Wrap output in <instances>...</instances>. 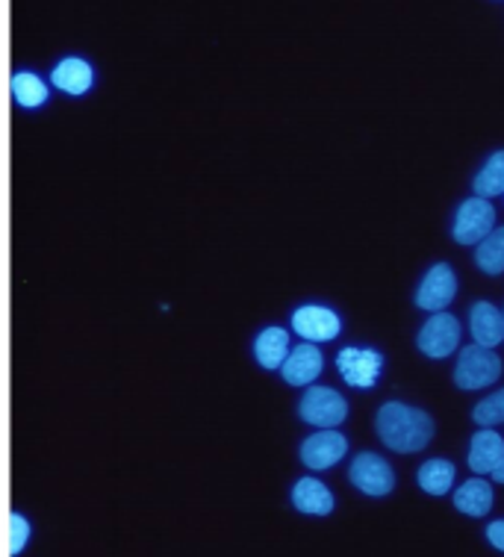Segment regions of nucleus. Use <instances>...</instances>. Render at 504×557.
Returning a JSON list of instances; mask_svg holds the SVG:
<instances>
[{
  "mask_svg": "<svg viewBox=\"0 0 504 557\" xmlns=\"http://www.w3.org/2000/svg\"><path fill=\"white\" fill-rule=\"evenodd\" d=\"M374 428L383 446L398 455H416L434 440V419L419 407L402 405V401H386L374 416Z\"/></svg>",
  "mask_w": 504,
  "mask_h": 557,
  "instance_id": "nucleus-1",
  "label": "nucleus"
},
{
  "mask_svg": "<svg viewBox=\"0 0 504 557\" xmlns=\"http://www.w3.org/2000/svg\"><path fill=\"white\" fill-rule=\"evenodd\" d=\"M502 377V357L495 355L493 348L484 345H466L457 355V366H454V384L475 393V389H484L493 386Z\"/></svg>",
  "mask_w": 504,
  "mask_h": 557,
  "instance_id": "nucleus-2",
  "label": "nucleus"
},
{
  "mask_svg": "<svg viewBox=\"0 0 504 557\" xmlns=\"http://www.w3.org/2000/svg\"><path fill=\"white\" fill-rule=\"evenodd\" d=\"M48 81L57 91H62L65 98H86L95 86H98V69L95 62L86 60L83 53H65L53 62Z\"/></svg>",
  "mask_w": 504,
  "mask_h": 557,
  "instance_id": "nucleus-3",
  "label": "nucleus"
},
{
  "mask_svg": "<svg viewBox=\"0 0 504 557\" xmlns=\"http://www.w3.org/2000/svg\"><path fill=\"white\" fill-rule=\"evenodd\" d=\"M348 416V401H345L331 386H307V393L298 401V419L314 428H336L343 425Z\"/></svg>",
  "mask_w": 504,
  "mask_h": 557,
  "instance_id": "nucleus-4",
  "label": "nucleus"
},
{
  "mask_svg": "<svg viewBox=\"0 0 504 557\" xmlns=\"http://www.w3.org/2000/svg\"><path fill=\"white\" fill-rule=\"evenodd\" d=\"M348 481H352L364 496L383 498L395 490V472L393 467L374 451H360L348 467Z\"/></svg>",
  "mask_w": 504,
  "mask_h": 557,
  "instance_id": "nucleus-5",
  "label": "nucleus"
},
{
  "mask_svg": "<svg viewBox=\"0 0 504 557\" xmlns=\"http://www.w3.org/2000/svg\"><path fill=\"white\" fill-rule=\"evenodd\" d=\"M495 227V210L490 198H481L475 195L469 201H464L457 207V215H454V243L457 245H478L490 231Z\"/></svg>",
  "mask_w": 504,
  "mask_h": 557,
  "instance_id": "nucleus-6",
  "label": "nucleus"
},
{
  "mask_svg": "<svg viewBox=\"0 0 504 557\" xmlns=\"http://www.w3.org/2000/svg\"><path fill=\"white\" fill-rule=\"evenodd\" d=\"M290 327L307 343H331L343 331V319L336 310L324 305H302L293 310Z\"/></svg>",
  "mask_w": 504,
  "mask_h": 557,
  "instance_id": "nucleus-7",
  "label": "nucleus"
},
{
  "mask_svg": "<svg viewBox=\"0 0 504 557\" xmlns=\"http://www.w3.org/2000/svg\"><path fill=\"white\" fill-rule=\"evenodd\" d=\"M416 345L431 360H443V357L454 355L460 348V322L452 313L440 310L422 324V331L416 336Z\"/></svg>",
  "mask_w": 504,
  "mask_h": 557,
  "instance_id": "nucleus-8",
  "label": "nucleus"
},
{
  "mask_svg": "<svg viewBox=\"0 0 504 557\" xmlns=\"http://www.w3.org/2000/svg\"><path fill=\"white\" fill-rule=\"evenodd\" d=\"M345 455H348V440L336 428H319L298 448L302 463L307 469H314V472H324V469L336 467Z\"/></svg>",
  "mask_w": 504,
  "mask_h": 557,
  "instance_id": "nucleus-9",
  "label": "nucleus"
},
{
  "mask_svg": "<svg viewBox=\"0 0 504 557\" xmlns=\"http://www.w3.org/2000/svg\"><path fill=\"white\" fill-rule=\"evenodd\" d=\"M336 369L348 386L354 389H369V386L378 384V377L383 372V357L374 351V348H343L336 355Z\"/></svg>",
  "mask_w": 504,
  "mask_h": 557,
  "instance_id": "nucleus-10",
  "label": "nucleus"
},
{
  "mask_svg": "<svg viewBox=\"0 0 504 557\" xmlns=\"http://www.w3.org/2000/svg\"><path fill=\"white\" fill-rule=\"evenodd\" d=\"M454 295H457V274L448 263H437L428 269L416 289V307H422L428 313H440L452 305Z\"/></svg>",
  "mask_w": 504,
  "mask_h": 557,
  "instance_id": "nucleus-11",
  "label": "nucleus"
},
{
  "mask_svg": "<svg viewBox=\"0 0 504 557\" xmlns=\"http://www.w3.org/2000/svg\"><path fill=\"white\" fill-rule=\"evenodd\" d=\"M322 369L324 357L319 351V345L304 339L302 345L290 348V355H286V360L281 366V375L290 386H310L316 377L322 375Z\"/></svg>",
  "mask_w": 504,
  "mask_h": 557,
  "instance_id": "nucleus-12",
  "label": "nucleus"
},
{
  "mask_svg": "<svg viewBox=\"0 0 504 557\" xmlns=\"http://www.w3.org/2000/svg\"><path fill=\"white\" fill-rule=\"evenodd\" d=\"M290 502H293L295 510L304 513V517H331L333 507H336L331 490H328L319 478L310 475H304L295 481L293 490H290Z\"/></svg>",
  "mask_w": 504,
  "mask_h": 557,
  "instance_id": "nucleus-13",
  "label": "nucleus"
},
{
  "mask_svg": "<svg viewBox=\"0 0 504 557\" xmlns=\"http://www.w3.org/2000/svg\"><path fill=\"white\" fill-rule=\"evenodd\" d=\"M10 95L15 107H21L24 112H39L51 103V86L33 69H19V72L12 74Z\"/></svg>",
  "mask_w": 504,
  "mask_h": 557,
  "instance_id": "nucleus-14",
  "label": "nucleus"
},
{
  "mask_svg": "<svg viewBox=\"0 0 504 557\" xmlns=\"http://www.w3.org/2000/svg\"><path fill=\"white\" fill-rule=\"evenodd\" d=\"M290 348H293V343H290V331H283L278 324H269V327H262L260 334L254 336L251 355L260 369H266V372H278L283 366V360H286V355H290Z\"/></svg>",
  "mask_w": 504,
  "mask_h": 557,
  "instance_id": "nucleus-15",
  "label": "nucleus"
},
{
  "mask_svg": "<svg viewBox=\"0 0 504 557\" xmlns=\"http://www.w3.org/2000/svg\"><path fill=\"white\" fill-rule=\"evenodd\" d=\"M469 331H472L475 343L495 348L504 343V313L490 301H478L469 313Z\"/></svg>",
  "mask_w": 504,
  "mask_h": 557,
  "instance_id": "nucleus-16",
  "label": "nucleus"
},
{
  "mask_svg": "<svg viewBox=\"0 0 504 557\" xmlns=\"http://www.w3.org/2000/svg\"><path fill=\"white\" fill-rule=\"evenodd\" d=\"M504 457V440L493 428H481L469 443V469L478 475H490Z\"/></svg>",
  "mask_w": 504,
  "mask_h": 557,
  "instance_id": "nucleus-17",
  "label": "nucleus"
},
{
  "mask_svg": "<svg viewBox=\"0 0 504 557\" xmlns=\"http://www.w3.org/2000/svg\"><path fill=\"white\" fill-rule=\"evenodd\" d=\"M454 507L466 513V517L481 519L493 510V486L487 484L484 478H469L466 484L457 486L454 493Z\"/></svg>",
  "mask_w": 504,
  "mask_h": 557,
  "instance_id": "nucleus-18",
  "label": "nucleus"
},
{
  "mask_svg": "<svg viewBox=\"0 0 504 557\" xmlns=\"http://www.w3.org/2000/svg\"><path fill=\"white\" fill-rule=\"evenodd\" d=\"M416 478H419V486L428 496H445L454 484V463L452 460H443V457L425 460Z\"/></svg>",
  "mask_w": 504,
  "mask_h": 557,
  "instance_id": "nucleus-19",
  "label": "nucleus"
},
{
  "mask_svg": "<svg viewBox=\"0 0 504 557\" xmlns=\"http://www.w3.org/2000/svg\"><path fill=\"white\" fill-rule=\"evenodd\" d=\"M475 265L484 274H490V277L504 274V227H493V231L478 243Z\"/></svg>",
  "mask_w": 504,
  "mask_h": 557,
  "instance_id": "nucleus-20",
  "label": "nucleus"
},
{
  "mask_svg": "<svg viewBox=\"0 0 504 557\" xmlns=\"http://www.w3.org/2000/svg\"><path fill=\"white\" fill-rule=\"evenodd\" d=\"M475 195L481 198H495V195H504V151H495L487 165L478 172L472 183Z\"/></svg>",
  "mask_w": 504,
  "mask_h": 557,
  "instance_id": "nucleus-21",
  "label": "nucleus"
},
{
  "mask_svg": "<svg viewBox=\"0 0 504 557\" xmlns=\"http://www.w3.org/2000/svg\"><path fill=\"white\" fill-rule=\"evenodd\" d=\"M472 419H475V425H481V428L502 425L504 422V389H499V393H493V396H487L484 401H478L472 410Z\"/></svg>",
  "mask_w": 504,
  "mask_h": 557,
  "instance_id": "nucleus-22",
  "label": "nucleus"
},
{
  "mask_svg": "<svg viewBox=\"0 0 504 557\" xmlns=\"http://www.w3.org/2000/svg\"><path fill=\"white\" fill-rule=\"evenodd\" d=\"M33 525L24 513H10V555L19 557L24 548L30 546Z\"/></svg>",
  "mask_w": 504,
  "mask_h": 557,
  "instance_id": "nucleus-23",
  "label": "nucleus"
},
{
  "mask_svg": "<svg viewBox=\"0 0 504 557\" xmlns=\"http://www.w3.org/2000/svg\"><path fill=\"white\" fill-rule=\"evenodd\" d=\"M487 540H490L499 552H504V519H495V522L487 525Z\"/></svg>",
  "mask_w": 504,
  "mask_h": 557,
  "instance_id": "nucleus-24",
  "label": "nucleus"
},
{
  "mask_svg": "<svg viewBox=\"0 0 504 557\" xmlns=\"http://www.w3.org/2000/svg\"><path fill=\"white\" fill-rule=\"evenodd\" d=\"M490 475H493L495 484H504V457H502V460H499V463H495V469H493V472H490Z\"/></svg>",
  "mask_w": 504,
  "mask_h": 557,
  "instance_id": "nucleus-25",
  "label": "nucleus"
},
{
  "mask_svg": "<svg viewBox=\"0 0 504 557\" xmlns=\"http://www.w3.org/2000/svg\"><path fill=\"white\" fill-rule=\"evenodd\" d=\"M502 313H504V310H502Z\"/></svg>",
  "mask_w": 504,
  "mask_h": 557,
  "instance_id": "nucleus-26",
  "label": "nucleus"
}]
</instances>
